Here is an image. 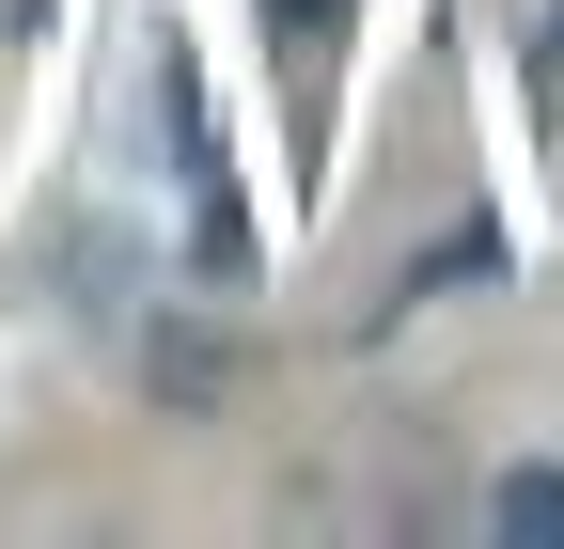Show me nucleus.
<instances>
[{"label":"nucleus","instance_id":"nucleus-1","mask_svg":"<svg viewBox=\"0 0 564 549\" xmlns=\"http://www.w3.org/2000/svg\"><path fill=\"white\" fill-rule=\"evenodd\" d=\"M486 518H502L518 549H564V471H533V455H518V471H502V503H486Z\"/></svg>","mask_w":564,"mask_h":549},{"label":"nucleus","instance_id":"nucleus-3","mask_svg":"<svg viewBox=\"0 0 564 549\" xmlns=\"http://www.w3.org/2000/svg\"><path fill=\"white\" fill-rule=\"evenodd\" d=\"M267 17H282V32H329V17H345V0H267Z\"/></svg>","mask_w":564,"mask_h":549},{"label":"nucleus","instance_id":"nucleus-2","mask_svg":"<svg viewBox=\"0 0 564 549\" xmlns=\"http://www.w3.org/2000/svg\"><path fill=\"white\" fill-rule=\"evenodd\" d=\"M158 392L173 408H220V346H204V330H158Z\"/></svg>","mask_w":564,"mask_h":549}]
</instances>
